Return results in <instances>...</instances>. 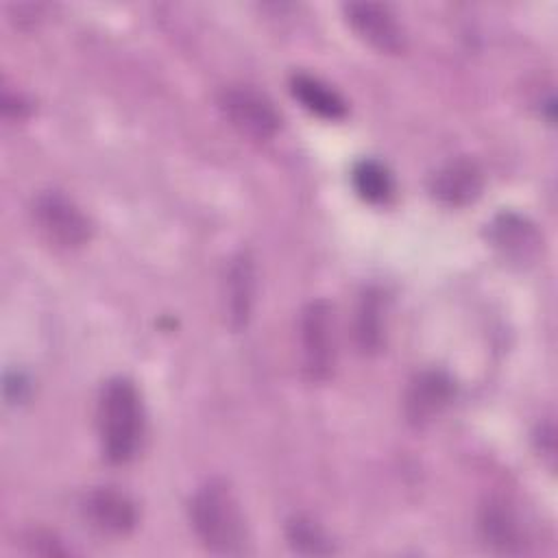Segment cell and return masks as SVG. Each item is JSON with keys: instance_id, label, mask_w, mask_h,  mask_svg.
<instances>
[{"instance_id": "6da1fadb", "label": "cell", "mask_w": 558, "mask_h": 558, "mask_svg": "<svg viewBox=\"0 0 558 558\" xmlns=\"http://www.w3.org/2000/svg\"><path fill=\"white\" fill-rule=\"evenodd\" d=\"M98 434L102 456L111 464L131 462L144 442L146 414L135 384L126 377L105 381L98 397Z\"/></svg>"}, {"instance_id": "7a4b0ae2", "label": "cell", "mask_w": 558, "mask_h": 558, "mask_svg": "<svg viewBox=\"0 0 558 558\" xmlns=\"http://www.w3.org/2000/svg\"><path fill=\"white\" fill-rule=\"evenodd\" d=\"M190 521L201 543L222 556L246 551L248 534L244 514L231 488L222 480L205 482L190 499Z\"/></svg>"}, {"instance_id": "3957f363", "label": "cell", "mask_w": 558, "mask_h": 558, "mask_svg": "<svg viewBox=\"0 0 558 558\" xmlns=\"http://www.w3.org/2000/svg\"><path fill=\"white\" fill-rule=\"evenodd\" d=\"M39 233L61 248L83 246L92 238V222L83 209L59 190H41L31 205Z\"/></svg>"}, {"instance_id": "277c9868", "label": "cell", "mask_w": 558, "mask_h": 558, "mask_svg": "<svg viewBox=\"0 0 558 558\" xmlns=\"http://www.w3.org/2000/svg\"><path fill=\"white\" fill-rule=\"evenodd\" d=\"M218 107L240 135L255 142L270 140L281 126V116L275 102L251 85L222 87L218 94Z\"/></svg>"}, {"instance_id": "5b68a950", "label": "cell", "mask_w": 558, "mask_h": 558, "mask_svg": "<svg viewBox=\"0 0 558 558\" xmlns=\"http://www.w3.org/2000/svg\"><path fill=\"white\" fill-rule=\"evenodd\" d=\"M303 373L310 381H327L336 366L333 307L325 299L307 303L299 320Z\"/></svg>"}, {"instance_id": "8992f818", "label": "cell", "mask_w": 558, "mask_h": 558, "mask_svg": "<svg viewBox=\"0 0 558 558\" xmlns=\"http://www.w3.org/2000/svg\"><path fill=\"white\" fill-rule=\"evenodd\" d=\"M344 15L351 28L375 50L399 54L405 50V31L392 9L379 2H349Z\"/></svg>"}, {"instance_id": "52a82bcc", "label": "cell", "mask_w": 558, "mask_h": 558, "mask_svg": "<svg viewBox=\"0 0 558 558\" xmlns=\"http://www.w3.org/2000/svg\"><path fill=\"white\" fill-rule=\"evenodd\" d=\"M456 386L442 371L416 373L403 397V414L412 427L429 425L451 403Z\"/></svg>"}, {"instance_id": "ba28073f", "label": "cell", "mask_w": 558, "mask_h": 558, "mask_svg": "<svg viewBox=\"0 0 558 558\" xmlns=\"http://www.w3.org/2000/svg\"><path fill=\"white\" fill-rule=\"evenodd\" d=\"M477 525L486 545L497 554L514 556L527 547V534L517 510L501 497H488L482 504Z\"/></svg>"}, {"instance_id": "9c48e42d", "label": "cell", "mask_w": 558, "mask_h": 558, "mask_svg": "<svg viewBox=\"0 0 558 558\" xmlns=\"http://www.w3.org/2000/svg\"><path fill=\"white\" fill-rule=\"evenodd\" d=\"M85 519L105 534H126L137 525L135 504L120 490L100 486L83 499Z\"/></svg>"}, {"instance_id": "30bf717a", "label": "cell", "mask_w": 558, "mask_h": 558, "mask_svg": "<svg viewBox=\"0 0 558 558\" xmlns=\"http://www.w3.org/2000/svg\"><path fill=\"white\" fill-rule=\"evenodd\" d=\"M255 264L248 253H238L227 268L225 277V312L233 329H244L251 320L255 303Z\"/></svg>"}, {"instance_id": "8fae6325", "label": "cell", "mask_w": 558, "mask_h": 558, "mask_svg": "<svg viewBox=\"0 0 558 558\" xmlns=\"http://www.w3.org/2000/svg\"><path fill=\"white\" fill-rule=\"evenodd\" d=\"M490 240L506 259L519 264L534 259L541 248L536 227L514 211H504L490 222Z\"/></svg>"}, {"instance_id": "7c38bea8", "label": "cell", "mask_w": 558, "mask_h": 558, "mask_svg": "<svg viewBox=\"0 0 558 558\" xmlns=\"http://www.w3.org/2000/svg\"><path fill=\"white\" fill-rule=\"evenodd\" d=\"M484 179L475 161L456 159L442 166L432 179L434 196L451 207H462L473 203L482 192Z\"/></svg>"}, {"instance_id": "4fadbf2b", "label": "cell", "mask_w": 558, "mask_h": 558, "mask_svg": "<svg viewBox=\"0 0 558 558\" xmlns=\"http://www.w3.org/2000/svg\"><path fill=\"white\" fill-rule=\"evenodd\" d=\"M386 307H384V294L377 288L364 290L360 296V303L355 307V323H353V336L355 344L362 353H379L386 344Z\"/></svg>"}, {"instance_id": "5bb4252c", "label": "cell", "mask_w": 558, "mask_h": 558, "mask_svg": "<svg viewBox=\"0 0 558 558\" xmlns=\"http://www.w3.org/2000/svg\"><path fill=\"white\" fill-rule=\"evenodd\" d=\"M290 92L310 113L323 120H342L347 116V100L318 76L305 72L292 74Z\"/></svg>"}, {"instance_id": "9a60e30c", "label": "cell", "mask_w": 558, "mask_h": 558, "mask_svg": "<svg viewBox=\"0 0 558 558\" xmlns=\"http://www.w3.org/2000/svg\"><path fill=\"white\" fill-rule=\"evenodd\" d=\"M351 183H353L357 196L373 205L388 203L395 194V181H392L390 170L373 157H364L353 166Z\"/></svg>"}, {"instance_id": "2e32d148", "label": "cell", "mask_w": 558, "mask_h": 558, "mask_svg": "<svg viewBox=\"0 0 558 558\" xmlns=\"http://www.w3.org/2000/svg\"><path fill=\"white\" fill-rule=\"evenodd\" d=\"M286 538L288 545L292 547V551L301 554V556H329L333 554V545L329 541V536L325 534V530L307 519V517H292L286 525Z\"/></svg>"}, {"instance_id": "e0dca14e", "label": "cell", "mask_w": 558, "mask_h": 558, "mask_svg": "<svg viewBox=\"0 0 558 558\" xmlns=\"http://www.w3.org/2000/svg\"><path fill=\"white\" fill-rule=\"evenodd\" d=\"M26 543L31 545V551L35 554H44V556H61V554H68L65 547H61V543L48 534V532H31Z\"/></svg>"}, {"instance_id": "ac0fdd59", "label": "cell", "mask_w": 558, "mask_h": 558, "mask_svg": "<svg viewBox=\"0 0 558 558\" xmlns=\"http://www.w3.org/2000/svg\"><path fill=\"white\" fill-rule=\"evenodd\" d=\"M28 390H31V384L22 373H17V371L7 373V377H4V397L9 399V403H17V401L26 399Z\"/></svg>"}, {"instance_id": "d6986e66", "label": "cell", "mask_w": 558, "mask_h": 558, "mask_svg": "<svg viewBox=\"0 0 558 558\" xmlns=\"http://www.w3.org/2000/svg\"><path fill=\"white\" fill-rule=\"evenodd\" d=\"M2 113L4 116H9V118H24V116H28V111H31V105H28V100L22 96V94H15V92H9V89H4L2 92Z\"/></svg>"}]
</instances>
